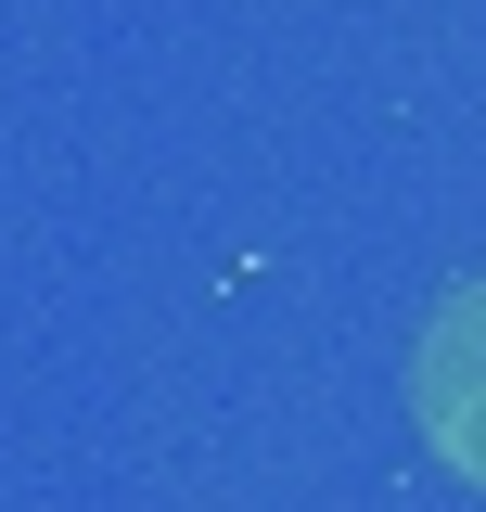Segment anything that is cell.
Listing matches in <instances>:
<instances>
[{
	"label": "cell",
	"mask_w": 486,
	"mask_h": 512,
	"mask_svg": "<svg viewBox=\"0 0 486 512\" xmlns=\"http://www.w3.org/2000/svg\"><path fill=\"white\" fill-rule=\"evenodd\" d=\"M410 397H423V436L448 448L461 474H486V282L435 308V333H423V372H410Z\"/></svg>",
	"instance_id": "6da1fadb"
}]
</instances>
